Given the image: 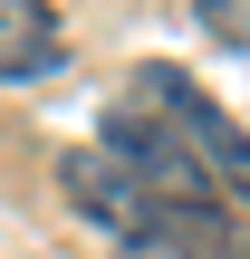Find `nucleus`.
I'll return each mask as SVG.
<instances>
[{
  "instance_id": "nucleus-2",
  "label": "nucleus",
  "mask_w": 250,
  "mask_h": 259,
  "mask_svg": "<svg viewBox=\"0 0 250 259\" xmlns=\"http://www.w3.org/2000/svg\"><path fill=\"white\" fill-rule=\"evenodd\" d=\"M58 183H67V202H77V211H87L125 259H212V250H231L222 202L164 192V183L125 173V163L96 154V144H67V154H58Z\"/></svg>"
},
{
  "instance_id": "nucleus-1",
  "label": "nucleus",
  "mask_w": 250,
  "mask_h": 259,
  "mask_svg": "<svg viewBox=\"0 0 250 259\" xmlns=\"http://www.w3.org/2000/svg\"><path fill=\"white\" fill-rule=\"evenodd\" d=\"M96 154H116L125 173L164 183V192H193V202H231L250 211V135L164 58H145L116 106L96 115Z\"/></svg>"
},
{
  "instance_id": "nucleus-4",
  "label": "nucleus",
  "mask_w": 250,
  "mask_h": 259,
  "mask_svg": "<svg viewBox=\"0 0 250 259\" xmlns=\"http://www.w3.org/2000/svg\"><path fill=\"white\" fill-rule=\"evenodd\" d=\"M193 19H202L222 48H250V0H193Z\"/></svg>"
},
{
  "instance_id": "nucleus-3",
  "label": "nucleus",
  "mask_w": 250,
  "mask_h": 259,
  "mask_svg": "<svg viewBox=\"0 0 250 259\" xmlns=\"http://www.w3.org/2000/svg\"><path fill=\"white\" fill-rule=\"evenodd\" d=\"M48 67H58L48 0H0V77H48Z\"/></svg>"
}]
</instances>
